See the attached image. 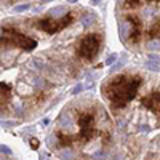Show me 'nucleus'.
I'll use <instances>...</instances> for the list:
<instances>
[{
	"label": "nucleus",
	"mask_w": 160,
	"mask_h": 160,
	"mask_svg": "<svg viewBox=\"0 0 160 160\" xmlns=\"http://www.w3.org/2000/svg\"><path fill=\"white\" fill-rule=\"evenodd\" d=\"M142 83V77L135 74H120L112 77L111 80L104 82L102 95L109 101L111 108L114 111L123 109L125 106L135 99L138 95V90Z\"/></svg>",
	"instance_id": "1"
},
{
	"label": "nucleus",
	"mask_w": 160,
	"mask_h": 160,
	"mask_svg": "<svg viewBox=\"0 0 160 160\" xmlns=\"http://www.w3.org/2000/svg\"><path fill=\"white\" fill-rule=\"evenodd\" d=\"M77 125H78V133L74 135L75 142L87 144L91 139H95L99 131L96 128V112L93 109H82L77 114Z\"/></svg>",
	"instance_id": "2"
},
{
	"label": "nucleus",
	"mask_w": 160,
	"mask_h": 160,
	"mask_svg": "<svg viewBox=\"0 0 160 160\" xmlns=\"http://www.w3.org/2000/svg\"><path fill=\"white\" fill-rule=\"evenodd\" d=\"M2 47H16L24 51H32L37 42L13 28H2Z\"/></svg>",
	"instance_id": "3"
},
{
	"label": "nucleus",
	"mask_w": 160,
	"mask_h": 160,
	"mask_svg": "<svg viewBox=\"0 0 160 160\" xmlns=\"http://www.w3.org/2000/svg\"><path fill=\"white\" fill-rule=\"evenodd\" d=\"M101 43H102V37L99 34H87L78 40L75 53L78 58H82L85 61H93L98 56Z\"/></svg>",
	"instance_id": "4"
},
{
	"label": "nucleus",
	"mask_w": 160,
	"mask_h": 160,
	"mask_svg": "<svg viewBox=\"0 0 160 160\" xmlns=\"http://www.w3.org/2000/svg\"><path fill=\"white\" fill-rule=\"evenodd\" d=\"M118 35L120 38L127 42V37H130L131 43H139L142 37V22L136 15H127L123 22L118 24Z\"/></svg>",
	"instance_id": "5"
},
{
	"label": "nucleus",
	"mask_w": 160,
	"mask_h": 160,
	"mask_svg": "<svg viewBox=\"0 0 160 160\" xmlns=\"http://www.w3.org/2000/svg\"><path fill=\"white\" fill-rule=\"evenodd\" d=\"M74 21V16L71 15H66V16H62V18H51V16H48V18H42V19H38L37 22H35V26H37V29H40V31H43V32H47V34H58V32H61L62 29H66L68 26H71V22Z\"/></svg>",
	"instance_id": "6"
},
{
	"label": "nucleus",
	"mask_w": 160,
	"mask_h": 160,
	"mask_svg": "<svg viewBox=\"0 0 160 160\" xmlns=\"http://www.w3.org/2000/svg\"><path fill=\"white\" fill-rule=\"evenodd\" d=\"M141 104L146 109H149L151 112H154L155 115L160 117V90L149 93L148 96H144L141 99Z\"/></svg>",
	"instance_id": "7"
},
{
	"label": "nucleus",
	"mask_w": 160,
	"mask_h": 160,
	"mask_svg": "<svg viewBox=\"0 0 160 160\" xmlns=\"http://www.w3.org/2000/svg\"><path fill=\"white\" fill-rule=\"evenodd\" d=\"M56 141H58L59 148H69V146H72L75 142L74 135H68L66 131H58L56 133Z\"/></svg>",
	"instance_id": "8"
},
{
	"label": "nucleus",
	"mask_w": 160,
	"mask_h": 160,
	"mask_svg": "<svg viewBox=\"0 0 160 160\" xmlns=\"http://www.w3.org/2000/svg\"><path fill=\"white\" fill-rule=\"evenodd\" d=\"M149 38L158 40V42H160V16H157L152 21V24H151V28H149Z\"/></svg>",
	"instance_id": "9"
},
{
	"label": "nucleus",
	"mask_w": 160,
	"mask_h": 160,
	"mask_svg": "<svg viewBox=\"0 0 160 160\" xmlns=\"http://www.w3.org/2000/svg\"><path fill=\"white\" fill-rule=\"evenodd\" d=\"M2 112H3V109H7V106H8V102H10V93H11V87L8 85V83H3L2 82Z\"/></svg>",
	"instance_id": "10"
},
{
	"label": "nucleus",
	"mask_w": 160,
	"mask_h": 160,
	"mask_svg": "<svg viewBox=\"0 0 160 160\" xmlns=\"http://www.w3.org/2000/svg\"><path fill=\"white\" fill-rule=\"evenodd\" d=\"M93 22H95V16H93V13H85V15L82 16L83 28H88V26H91Z\"/></svg>",
	"instance_id": "11"
},
{
	"label": "nucleus",
	"mask_w": 160,
	"mask_h": 160,
	"mask_svg": "<svg viewBox=\"0 0 160 160\" xmlns=\"http://www.w3.org/2000/svg\"><path fill=\"white\" fill-rule=\"evenodd\" d=\"M50 16H51V18H56V19H58V16H61V18L66 16V15H64V8H62V7H58V8L50 10Z\"/></svg>",
	"instance_id": "12"
},
{
	"label": "nucleus",
	"mask_w": 160,
	"mask_h": 160,
	"mask_svg": "<svg viewBox=\"0 0 160 160\" xmlns=\"http://www.w3.org/2000/svg\"><path fill=\"white\" fill-rule=\"evenodd\" d=\"M142 5V0H125V7L127 8H136Z\"/></svg>",
	"instance_id": "13"
},
{
	"label": "nucleus",
	"mask_w": 160,
	"mask_h": 160,
	"mask_svg": "<svg viewBox=\"0 0 160 160\" xmlns=\"http://www.w3.org/2000/svg\"><path fill=\"white\" fill-rule=\"evenodd\" d=\"M146 69L154 71V72H158V71H160V66H158L155 61H148V62H146Z\"/></svg>",
	"instance_id": "14"
},
{
	"label": "nucleus",
	"mask_w": 160,
	"mask_h": 160,
	"mask_svg": "<svg viewBox=\"0 0 160 160\" xmlns=\"http://www.w3.org/2000/svg\"><path fill=\"white\" fill-rule=\"evenodd\" d=\"M26 10H29V3H22V5H16V7H15V11H16V13H22V11H26Z\"/></svg>",
	"instance_id": "15"
},
{
	"label": "nucleus",
	"mask_w": 160,
	"mask_h": 160,
	"mask_svg": "<svg viewBox=\"0 0 160 160\" xmlns=\"http://www.w3.org/2000/svg\"><path fill=\"white\" fill-rule=\"evenodd\" d=\"M115 59H117V55H115V53H112V55H111L108 59H106V66H112Z\"/></svg>",
	"instance_id": "16"
},
{
	"label": "nucleus",
	"mask_w": 160,
	"mask_h": 160,
	"mask_svg": "<svg viewBox=\"0 0 160 160\" xmlns=\"http://www.w3.org/2000/svg\"><path fill=\"white\" fill-rule=\"evenodd\" d=\"M83 88H87V87H83L82 83H80V85H77V87H75V88L72 90V93H74V95H78V93H80V91H82Z\"/></svg>",
	"instance_id": "17"
},
{
	"label": "nucleus",
	"mask_w": 160,
	"mask_h": 160,
	"mask_svg": "<svg viewBox=\"0 0 160 160\" xmlns=\"http://www.w3.org/2000/svg\"><path fill=\"white\" fill-rule=\"evenodd\" d=\"M0 149H2V154H10L11 152L8 146H3V144H2V148H0Z\"/></svg>",
	"instance_id": "18"
},
{
	"label": "nucleus",
	"mask_w": 160,
	"mask_h": 160,
	"mask_svg": "<svg viewBox=\"0 0 160 160\" xmlns=\"http://www.w3.org/2000/svg\"><path fill=\"white\" fill-rule=\"evenodd\" d=\"M62 158H66V160H72L71 152H69V151H68V152H62Z\"/></svg>",
	"instance_id": "19"
},
{
	"label": "nucleus",
	"mask_w": 160,
	"mask_h": 160,
	"mask_svg": "<svg viewBox=\"0 0 160 160\" xmlns=\"http://www.w3.org/2000/svg\"><path fill=\"white\" fill-rule=\"evenodd\" d=\"M31 146H32L34 149H37V148H38V141H37V139H32V141H31Z\"/></svg>",
	"instance_id": "20"
},
{
	"label": "nucleus",
	"mask_w": 160,
	"mask_h": 160,
	"mask_svg": "<svg viewBox=\"0 0 160 160\" xmlns=\"http://www.w3.org/2000/svg\"><path fill=\"white\" fill-rule=\"evenodd\" d=\"M149 58H151V59H154L155 62H157V61H160V56H157V55H149Z\"/></svg>",
	"instance_id": "21"
},
{
	"label": "nucleus",
	"mask_w": 160,
	"mask_h": 160,
	"mask_svg": "<svg viewBox=\"0 0 160 160\" xmlns=\"http://www.w3.org/2000/svg\"><path fill=\"white\" fill-rule=\"evenodd\" d=\"M122 66H123V62H118V64H115L114 68H112V72H114V71H117L118 68H122Z\"/></svg>",
	"instance_id": "22"
},
{
	"label": "nucleus",
	"mask_w": 160,
	"mask_h": 160,
	"mask_svg": "<svg viewBox=\"0 0 160 160\" xmlns=\"http://www.w3.org/2000/svg\"><path fill=\"white\" fill-rule=\"evenodd\" d=\"M99 2H101V0H91V3H93V5H98Z\"/></svg>",
	"instance_id": "23"
},
{
	"label": "nucleus",
	"mask_w": 160,
	"mask_h": 160,
	"mask_svg": "<svg viewBox=\"0 0 160 160\" xmlns=\"http://www.w3.org/2000/svg\"><path fill=\"white\" fill-rule=\"evenodd\" d=\"M42 3H48V2H53V0H40Z\"/></svg>",
	"instance_id": "24"
},
{
	"label": "nucleus",
	"mask_w": 160,
	"mask_h": 160,
	"mask_svg": "<svg viewBox=\"0 0 160 160\" xmlns=\"http://www.w3.org/2000/svg\"><path fill=\"white\" fill-rule=\"evenodd\" d=\"M146 160H157V158H154L152 155H149V157H148V158H146Z\"/></svg>",
	"instance_id": "25"
},
{
	"label": "nucleus",
	"mask_w": 160,
	"mask_h": 160,
	"mask_svg": "<svg viewBox=\"0 0 160 160\" xmlns=\"http://www.w3.org/2000/svg\"><path fill=\"white\" fill-rule=\"evenodd\" d=\"M69 2H71V3H75V2H77V0H69Z\"/></svg>",
	"instance_id": "26"
},
{
	"label": "nucleus",
	"mask_w": 160,
	"mask_h": 160,
	"mask_svg": "<svg viewBox=\"0 0 160 160\" xmlns=\"http://www.w3.org/2000/svg\"><path fill=\"white\" fill-rule=\"evenodd\" d=\"M151 2H157V3H158V2H160V0H151Z\"/></svg>",
	"instance_id": "27"
}]
</instances>
